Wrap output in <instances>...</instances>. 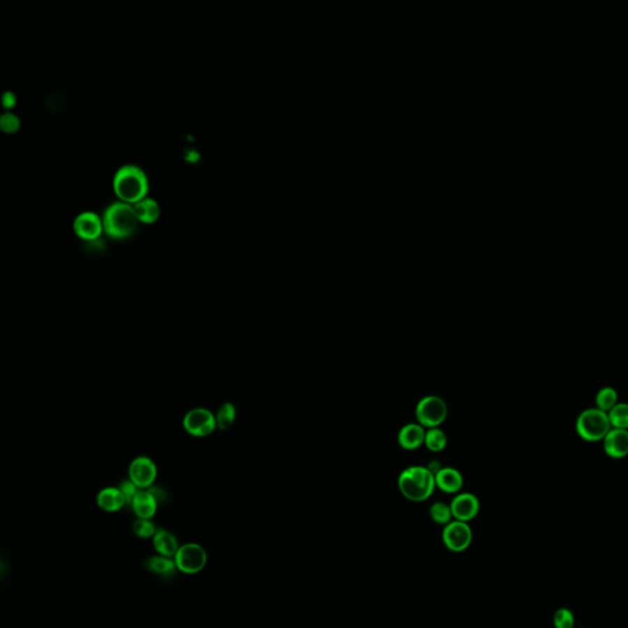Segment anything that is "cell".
<instances>
[{
    "mask_svg": "<svg viewBox=\"0 0 628 628\" xmlns=\"http://www.w3.org/2000/svg\"><path fill=\"white\" fill-rule=\"evenodd\" d=\"M113 189L123 203L136 204L147 196L149 181L140 167L128 165L117 172Z\"/></svg>",
    "mask_w": 628,
    "mask_h": 628,
    "instance_id": "1",
    "label": "cell"
},
{
    "mask_svg": "<svg viewBox=\"0 0 628 628\" xmlns=\"http://www.w3.org/2000/svg\"><path fill=\"white\" fill-rule=\"evenodd\" d=\"M397 486L404 497L412 502H423L431 497L436 488V480L428 467H410L400 474Z\"/></svg>",
    "mask_w": 628,
    "mask_h": 628,
    "instance_id": "2",
    "label": "cell"
},
{
    "mask_svg": "<svg viewBox=\"0 0 628 628\" xmlns=\"http://www.w3.org/2000/svg\"><path fill=\"white\" fill-rule=\"evenodd\" d=\"M103 230L113 240H126L138 228L134 207L126 203H115L107 207L103 217Z\"/></svg>",
    "mask_w": 628,
    "mask_h": 628,
    "instance_id": "3",
    "label": "cell"
},
{
    "mask_svg": "<svg viewBox=\"0 0 628 628\" xmlns=\"http://www.w3.org/2000/svg\"><path fill=\"white\" fill-rule=\"evenodd\" d=\"M611 428L608 412L601 411L598 407H590L580 412L576 423L579 437L587 442L603 441Z\"/></svg>",
    "mask_w": 628,
    "mask_h": 628,
    "instance_id": "4",
    "label": "cell"
},
{
    "mask_svg": "<svg viewBox=\"0 0 628 628\" xmlns=\"http://www.w3.org/2000/svg\"><path fill=\"white\" fill-rule=\"evenodd\" d=\"M415 415L417 423H420L423 428H438L447 418V404L442 397L437 395H428L417 402Z\"/></svg>",
    "mask_w": 628,
    "mask_h": 628,
    "instance_id": "5",
    "label": "cell"
},
{
    "mask_svg": "<svg viewBox=\"0 0 628 628\" xmlns=\"http://www.w3.org/2000/svg\"><path fill=\"white\" fill-rule=\"evenodd\" d=\"M217 428V416L205 407L191 409L183 417V428L193 437H206Z\"/></svg>",
    "mask_w": 628,
    "mask_h": 628,
    "instance_id": "6",
    "label": "cell"
},
{
    "mask_svg": "<svg viewBox=\"0 0 628 628\" xmlns=\"http://www.w3.org/2000/svg\"><path fill=\"white\" fill-rule=\"evenodd\" d=\"M175 562L181 572L196 574L204 569L207 562V555L204 548L198 543H187L178 550L175 556Z\"/></svg>",
    "mask_w": 628,
    "mask_h": 628,
    "instance_id": "7",
    "label": "cell"
},
{
    "mask_svg": "<svg viewBox=\"0 0 628 628\" xmlns=\"http://www.w3.org/2000/svg\"><path fill=\"white\" fill-rule=\"evenodd\" d=\"M443 543L453 553L465 551L473 540V532L467 523L451 522L446 525L442 534Z\"/></svg>",
    "mask_w": 628,
    "mask_h": 628,
    "instance_id": "8",
    "label": "cell"
},
{
    "mask_svg": "<svg viewBox=\"0 0 628 628\" xmlns=\"http://www.w3.org/2000/svg\"><path fill=\"white\" fill-rule=\"evenodd\" d=\"M157 478V467L149 457H136L129 465V480L140 490H149Z\"/></svg>",
    "mask_w": 628,
    "mask_h": 628,
    "instance_id": "9",
    "label": "cell"
},
{
    "mask_svg": "<svg viewBox=\"0 0 628 628\" xmlns=\"http://www.w3.org/2000/svg\"><path fill=\"white\" fill-rule=\"evenodd\" d=\"M76 236L87 242L96 241L103 231V221L95 212H82L74 221Z\"/></svg>",
    "mask_w": 628,
    "mask_h": 628,
    "instance_id": "10",
    "label": "cell"
},
{
    "mask_svg": "<svg viewBox=\"0 0 628 628\" xmlns=\"http://www.w3.org/2000/svg\"><path fill=\"white\" fill-rule=\"evenodd\" d=\"M453 517L459 522L467 523L478 516L480 503L473 493H460L451 503Z\"/></svg>",
    "mask_w": 628,
    "mask_h": 628,
    "instance_id": "11",
    "label": "cell"
},
{
    "mask_svg": "<svg viewBox=\"0 0 628 628\" xmlns=\"http://www.w3.org/2000/svg\"><path fill=\"white\" fill-rule=\"evenodd\" d=\"M604 441V451L613 459H622L628 455V430L611 428Z\"/></svg>",
    "mask_w": 628,
    "mask_h": 628,
    "instance_id": "12",
    "label": "cell"
},
{
    "mask_svg": "<svg viewBox=\"0 0 628 628\" xmlns=\"http://www.w3.org/2000/svg\"><path fill=\"white\" fill-rule=\"evenodd\" d=\"M426 431L420 423H407L397 435V442L402 449L415 451L425 444Z\"/></svg>",
    "mask_w": 628,
    "mask_h": 628,
    "instance_id": "13",
    "label": "cell"
},
{
    "mask_svg": "<svg viewBox=\"0 0 628 628\" xmlns=\"http://www.w3.org/2000/svg\"><path fill=\"white\" fill-rule=\"evenodd\" d=\"M436 488L442 490L443 492L455 493L462 488V474L453 467H442L436 475Z\"/></svg>",
    "mask_w": 628,
    "mask_h": 628,
    "instance_id": "14",
    "label": "cell"
},
{
    "mask_svg": "<svg viewBox=\"0 0 628 628\" xmlns=\"http://www.w3.org/2000/svg\"><path fill=\"white\" fill-rule=\"evenodd\" d=\"M97 504L105 512H117L126 504V498L117 488H106L97 495Z\"/></svg>",
    "mask_w": 628,
    "mask_h": 628,
    "instance_id": "15",
    "label": "cell"
},
{
    "mask_svg": "<svg viewBox=\"0 0 628 628\" xmlns=\"http://www.w3.org/2000/svg\"><path fill=\"white\" fill-rule=\"evenodd\" d=\"M157 503L149 490H140L131 503V507L139 519H151L157 511Z\"/></svg>",
    "mask_w": 628,
    "mask_h": 628,
    "instance_id": "16",
    "label": "cell"
},
{
    "mask_svg": "<svg viewBox=\"0 0 628 628\" xmlns=\"http://www.w3.org/2000/svg\"><path fill=\"white\" fill-rule=\"evenodd\" d=\"M154 546H155L156 551L165 557L176 556V553L180 550L176 536L170 532L162 530V529L156 532L155 536H154Z\"/></svg>",
    "mask_w": 628,
    "mask_h": 628,
    "instance_id": "17",
    "label": "cell"
},
{
    "mask_svg": "<svg viewBox=\"0 0 628 628\" xmlns=\"http://www.w3.org/2000/svg\"><path fill=\"white\" fill-rule=\"evenodd\" d=\"M134 212L139 221L143 224H154L160 217V206L154 199L145 198L143 200L136 203L134 205Z\"/></svg>",
    "mask_w": 628,
    "mask_h": 628,
    "instance_id": "18",
    "label": "cell"
},
{
    "mask_svg": "<svg viewBox=\"0 0 628 628\" xmlns=\"http://www.w3.org/2000/svg\"><path fill=\"white\" fill-rule=\"evenodd\" d=\"M145 567L150 572L160 574V576H165V577H170L173 573L176 572L177 566L176 562L170 560V557L156 556V557L149 558L146 561Z\"/></svg>",
    "mask_w": 628,
    "mask_h": 628,
    "instance_id": "19",
    "label": "cell"
},
{
    "mask_svg": "<svg viewBox=\"0 0 628 628\" xmlns=\"http://www.w3.org/2000/svg\"><path fill=\"white\" fill-rule=\"evenodd\" d=\"M608 415L610 423H611V428H620V430H628L627 402H618V404L608 412Z\"/></svg>",
    "mask_w": 628,
    "mask_h": 628,
    "instance_id": "20",
    "label": "cell"
},
{
    "mask_svg": "<svg viewBox=\"0 0 628 628\" xmlns=\"http://www.w3.org/2000/svg\"><path fill=\"white\" fill-rule=\"evenodd\" d=\"M447 435L441 428H428L425 437V446L431 452H441L447 447Z\"/></svg>",
    "mask_w": 628,
    "mask_h": 628,
    "instance_id": "21",
    "label": "cell"
},
{
    "mask_svg": "<svg viewBox=\"0 0 628 628\" xmlns=\"http://www.w3.org/2000/svg\"><path fill=\"white\" fill-rule=\"evenodd\" d=\"M595 404L599 410L608 412L618 404V393L611 387L601 388L595 397Z\"/></svg>",
    "mask_w": 628,
    "mask_h": 628,
    "instance_id": "22",
    "label": "cell"
},
{
    "mask_svg": "<svg viewBox=\"0 0 628 628\" xmlns=\"http://www.w3.org/2000/svg\"><path fill=\"white\" fill-rule=\"evenodd\" d=\"M237 416L236 407L231 402H225L217 414V428L226 430L235 423Z\"/></svg>",
    "mask_w": 628,
    "mask_h": 628,
    "instance_id": "23",
    "label": "cell"
},
{
    "mask_svg": "<svg viewBox=\"0 0 628 628\" xmlns=\"http://www.w3.org/2000/svg\"><path fill=\"white\" fill-rule=\"evenodd\" d=\"M430 516L432 518L433 522L437 523V524H442V525H447L452 520V509H451V506H448L447 503H433L432 507L430 509Z\"/></svg>",
    "mask_w": 628,
    "mask_h": 628,
    "instance_id": "24",
    "label": "cell"
},
{
    "mask_svg": "<svg viewBox=\"0 0 628 628\" xmlns=\"http://www.w3.org/2000/svg\"><path fill=\"white\" fill-rule=\"evenodd\" d=\"M133 532L139 538L147 539L155 536L157 530L150 519H138L133 524Z\"/></svg>",
    "mask_w": 628,
    "mask_h": 628,
    "instance_id": "25",
    "label": "cell"
},
{
    "mask_svg": "<svg viewBox=\"0 0 628 628\" xmlns=\"http://www.w3.org/2000/svg\"><path fill=\"white\" fill-rule=\"evenodd\" d=\"M553 626L555 628H573L574 627V615L569 608H558L553 616Z\"/></svg>",
    "mask_w": 628,
    "mask_h": 628,
    "instance_id": "26",
    "label": "cell"
},
{
    "mask_svg": "<svg viewBox=\"0 0 628 628\" xmlns=\"http://www.w3.org/2000/svg\"><path fill=\"white\" fill-rule=\"evenodd\" d=\"M20 119L13 113H6L0 118V128L6 134H14L20 129Z\"/></svg>",
    "mask_w": 628,
    "mask_h": 628,
    "instance_id": "27",
    "label": "cell"
},
{
    "mask_svg": "<svg viewBox=\"0 0 628 628\" xmlns=\"http://www.w3.org/2000/svg\"><path fill=\"white\" fill-rule=\"evenodd\" d=\"M119 490H121V492L123 493V496L126 498V503L128 504H131L134 501V498L136 497V495L140 492V488L136 486V483L131 481V480H126V481H123L121 483V486H119Z\"/></svg>",
    "mask_w": 628,
    "mask_h": 628,
    "instance_id": "28",
    "label": "cell"
},
{
    "mask_svg": "<svg viewBox=\"0 0 628 628\" xmlns=\"http://www.w3.org/2000/svg\"><path fill=\"white\" fill-rule=\"evenodd\" d=\"M16 105V97L13 92L10 91H8L3 96V106L6 107V110H11L13 107Z\"/></svg>",
    "mask_w": 628,
    "mask_h": 628,
    "instance_id": "29",
    "label": "cell"
},
{
    "mask_svg": "<svg viewBox=\"0 0 628 628\" xmlns=\"http://www.w3.org/2000/svg\"><path fill=\"white\" fill-rule=\"evenodd\" d=\"M149 491L152 493V496L156 498L157 502H161V501H163V499L166 498V493H165V491L160 488H149Z\"/></svg>",
    "mask_w": 628,
    "mask_h": 628,
    "instance_id": "30",
    "label": "cell"
}]
</instances>
